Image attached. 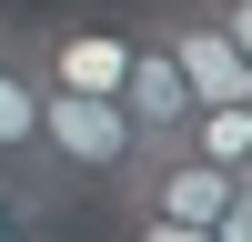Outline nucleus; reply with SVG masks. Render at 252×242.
<instances>
[{
	"mask_svg": "<svg viewBox=\"0 0 252 242\" xmlns=\"http://www.w3.org/2000/svg\"><path fill=\"white\" fill-rule=\"evenodd\" d=\"M212 242H252V172H242V192H232V212L212 222Z\"/></svg>",
	"mask_w": 252,
	"mask_h": 242,
	"instance_id": "obj_10",
	"label": "nucleus"
},
{
	"mask_svg": "<svg viewBox=\"0 0 252 242\" xmlns=\"http://www.w3.org/2000/svg\"><path fill=\"white\" fill-rule=\"evenodd\" d=\"M232 192L242 182L222 172V161H202L192 141H141V161L121 172L111 212H161V222H202V232H212V222L232 212Z\"/></svg>",
	"mask_w": 252,
	"mask_h": 242,
	"instance_id": "obj_3",
	"label": "nucleus"
},
{
	"mask_svg": "<svg viewBox=\"0 0 252 242\" xmlns=\"http://www.w3.org/2000/svg\"><path fill=\"white\" fill-rule=\"evenodd\" d=\"M51 222H61V202L0 161V242H51Z\"/></svg>",
	"mask_w": 252,
	"mask_h": 242,
	"instance_id": "obj_8",
	"label": "nucleus"
},
{
	"mask_svg": "<svg viewBox=\"0 0 252 242\" xmlns=\"http://www.w3.org/2000/svg\"><path fill=\"white\" fill-rule=\"evenodd\" d=\"M0 161L51 192V161H40V71H31V51H20V20L0 30ZM51 202H61V192H51Z\"/></svg>",
	"mask_w": 252,
	"mask_h": 242,
	"instance_id": "obj_6",
	"label": "nucleus"
},
{
	"mask_svg": "<svg viewBox=\"0 0 252 242\" xmlns=\"http://www.w3.org/2000/svg\"><path fill=\"white\" fill-rule=\"evenodd\" d=\"M182 141L242 182V172H252V91H242V101H192V131H182Z\"/></svg>",
	"mask_w": 252,
	"mask_h": 242,
	"instance_id": "obj_7",
	"label": "nucleus"
},
{
	"mask_svg": "<svg viewBox=\"0 0 252 242\" xmlns=\"http://www.w3.org/2000/svg\"><path fill=\"white\" fill-rule=\"evenodd\" d=\"M20 51L51 91H101L121 101V71H131V20H101V10H51V20H20Z\"/></svg>",
	"mask_w": 252,
	"mask_h": 242,
	"instance_id": "obj_2",
	"label": "nucleus"
},
{
	"mask_svg": "<svg viewBox=\"0 0 252 242\" xmlns=\"http://www.w3.org/2000/svg\"><path fill=\"white\" fill-rule=\"evenodd\" d=\"M40 161H51V192L61 202H111L121 172L141 161V131L121 101L101 91H51L40 81Z\"/></svg>",
	"mask_w": 252,
	"mask_h": 242,
	"instance_id": "obj_1",
	"label": "nucleus"
},
{
	"mask_svg": "<svg viewBox=\"0 0 252 242\" xmlns=\"http://www.w3.org/2000/svg\"><path fill=\"white\" fill-rule=\"evenodd\" d=\"M111 242H212V232H202V222H161V212H121Z\"/></svg>",
	"mask_w": 252,
	"mask_h": 242,
	"instance_id": "obj_9",
	"label": "nucleus"
},
{
	"mask_svg": "<svg viewBox=\"0 0 252 242\" xmlns=\"http://www.w3.org/2000/svg\"><path fill=\"white\" fill-rule=\"evenodd\" d=\"M0 30H10V0H0Z\"/></svg>",
	"mask_w": 252,
	"mask_h": 242,
	"instance_id": "obj_12",
	"label": "nucleus"
},
{
	"mask_svg": "<svg viewBox=\"0 0 252 242\" xmlns=\"http://www.w3.org/2000/svg\"><path fill=\"white\" fill-rule=\"evenodd\" d=\"M212 10H222V30H232V40H242V60H252V0H212Z\"/></svg>",
	"mask_w": 252,
	"mask_h": 242,
	"instance_id": "obj_11",
	"label": "nucleus"
},
{
	"mask_svg": "<svg viewBox=\"0 0 252 242\" xmlns=\"http://www.w3.org/2000/svg\"><path fill=\"white\" fill-rule=\"evenodd\" d=\"M121 111H131L141 141H182L192 131V81H182V60L161 51L152 30L131 20V71H121Z\"/></svg>",
	"mask_w": 252,
	"mask_h": 242,
	"instance_id": "obj_5",
	"label": "nucleus"
},
{
	"mask_svg": "<svg viewBox=\"0 0 252 242\" xmlns=\"http://www.w3.org/2000/svg\"><path fill=\"white\" fill-rule=\"evenodd\" d=\"M141 30L182 60L192 101H242V91H252V60H242V40L222 30L212 0H141Z\"/></svg>",
	"mask_w": 252,
	"mask_h": 242,
	"instance_id": "obj_4",
	"label": "nucleus"
}]
</instances>
